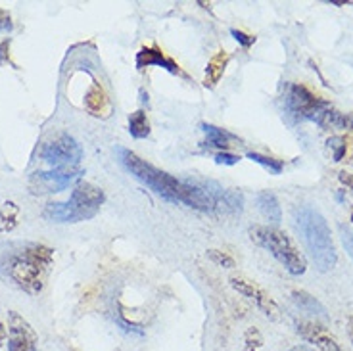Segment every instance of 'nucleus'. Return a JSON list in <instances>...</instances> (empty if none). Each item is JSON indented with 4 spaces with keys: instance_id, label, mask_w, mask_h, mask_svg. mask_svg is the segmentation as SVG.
I'll list each match as a JSON object with an SVG mask.
<instances>
[{
    "instance_id": "f257e3e1",
    "label": "nucleus",
    "mask_w": 353,
    "mask_h": 351,
    "mask_svg": "<svg viewBox=\"0 0 353 351\" xmlns=\"http://www.w3.org/2000/svg\"><path fill=\"white\" fill-rule=\"evenodd\" d=\"M115 152L125 169L159 198L173 203H185L192 210L217 211V200L213 196L210 181H190V179L181 181L154 167L148 161H144L131 150L119 146Z\"/></svg>"
},
{
    "instance_id": "f03ea898",
    "label": "nucleus",
    "mask_w": 353,
    "mask_h": 351,
    "mask_svg": "<svg viewBox=\"0 0 353 351\" xmlns=\"http://www.w3.org/2000/svg\"><path fill=\"white\" fill-rule=\"evenodd\" d=\"M52 250L37 242L0 244V279L31 296L44 288L52 265Z\"/></svg>"
},
{
    "instance_id": "7ed1b4c3",
    "label": "nucleus",
    "mask_w": 353,
    "mask_h": 351,
    "mask_svg": "<svg viewBox=\"0 0 353 351\" xmlns=\"http://www.w3.org/2000/svg\"><path fill=\"white\" fill-rule=\"evenodd\" d=\"M294 223L301 234V240L307 248L313 263L321 272H328L334 269L338 255H336L334 242L330 237L327 219L317 210L309 205H300L294 210Z\"/></svg>"
},
{
    "instance_id": "20e7f679",
    "label": "nucleus",
    "mask_w": 353,
    "mask_h": 351,
    "mask_svg": "<svg viewBox=\"0 0 353 351\" xmlns=\"http://www.w3.org/2000/svg\"><path fill=\"white\" fill-rule=\"evenodd\" d=\"M106 200L104 190L81 181L75 185L68 202H54L44 208V217L52 223H81L92 219Z\"/></svg>"
},
{
    "instance_id": "39448f33",
    "label": "nucleus",
    "mask_w": 353,
    "mask_h": 351,
    "mask_svg": "<svg viewBox=\"0 0 353 351\" xmlns=\"http://www.w3.org/2000/svg\"><path fill=\"white\" fill-rule=\"evenodd\" d=\"M248 234L254 244L267 250L279 263H283L284 269L290 274L300 277L305 272L307 269L305 257L283 230H279L276 227H269V225H254V227H250Z\"/></svg>"
},
{
    "instance_id": "423d86ee",
    "label": "nucleus",
    "mask_w": 353,
    "mask_h": 351,
    "mask_svg": "<svg viewBox=\"0 0 353 351\" xmlns=\"http://www.w3.org/2000/svg\"><path fill=\"white\" fill-rule=\"evenodd\" d=\"M286 108L296 117L311 119L317 123H323L325 115L332 110L327 100L315 97L313 92H309L307 88L301 85H290L288 94H286Z\"/></svg>"
},
{
    "instance_id": "0eeeda50",
    "label": "nucleus",
    "mask_w": 353,
    "mask_h": 351,
    "mask_svg": "<svg viewBox=\"0 0 353 351\" xmlns=\"http://www.w3.org/2000/svg\"><path fill=\"white\" fill-rule=\"evenodd\" d=\"M41 156L52 169H56V167H79V161L83 158V148H81L79 142L70 134H58L54 141L44 144Z\"/></svg>"
},
{
    "instance_id": "6e6552de",
    "label": "nucleus",
    "mask_w": 353,
    "mask_h": 351,
    "mask_svg": "<svg viewBox=\"0 0 353 351\" xmlns=\"http://www.w3.org/2000/svg\"><path fill=\"white\" fill-rule=\"evenodd\" d=\"M83 175L81 167H56L50 171H37L29 181V188L35 194L60 192Z\"/></svg>"
},
{
    "instance_id": "1a4fd4ad",
    "label": "nucleus",
    "mask_w": 353,
    "mask_h": 351,
    "mask_svg": "<svg viewBox=\"0 0 353 351\" xmlns=\"http://www.w3.org/2000/svg\"><path fill=\"white\" fill-rule=\"evenodd\" d=\"M229 282L230 286L236 290V292H240L242 296H246L248 299H252L256 303V308L267 319H271V321H279L281 319V309H279V305L274 303L273 298L261 286H257L256 282L248 281L244 277H230Z\"/></svg>"
},
{
    "instance_id": "9d476101",
    "label": "nucleus",
    "mask_w": 353,
    "mask_h": 351,
    "mask_svg": "<svg viewBox=\"0 0 353 351\" xmlns=\"http://www.w3.org/2000/svg\"><path fill=\"white\" fill-rule=\"evenodd\" d=\"M37 334L23 317L12 311L8 317V351H37Z\"/></svg>"
},
{
    "instance_id": "9b49d317",
    "label": "nucleus",
    "mask_w": 353,
    "mask_h": 351,
    "mask_svg": "<svg viewBox=\"0 0 353 351\" xmlns=\"http://www.w3.org/2000/svg\"><path fill=\"white\" fill-rule=\"evenodd\" d=\"M296 326H298V332L301 334V338L307 340L309 343H313L321 351H344L342 343L338 342L334 334L328 332L325 326L311 323V321H300Z\"/></svg>"
},
{
    "instance_id": "f8f14e48",
    "label": "nucleus",
    "mask_w": 353,
    "mask_h": 351,
    "mask_svg": "<svg viewBox=\"0 0 353 351\" xmlns=\"http://www.w3.org/2000/svg\"><path fill=\"white\" fill-rule=\"evenodd\" d=\"M150 66H158V68H163L169 73H173V75L185 77V73L179 68V63L168 58L159 48H156V46H142L141 50L137 52V70H144V68H150Z\"/></svg>"
},
{
    "instance_id": "ddd939ff",
    "label": "nucleus",
    "mask_w": 353,
    "mask_h": 351,
    "mask_svg": "<svg viewBox=\"0 0 353 351\" xmlns=\"http://www.w3.org/2000/svg\"><path fill=\"white\" fill-rule=\"evenodd\" d=\"M229 54L227 52H217L213 56L210 63H208V68H205V77H203V87L213 88L219 79L223 77V73H225V68H227V63H229Z\"/></svg>"
},
{
    "instance_id": "4468645a",
    "label": "nucleus",
    "mask_w": 353,
    "mask_h": 351,
    "mask_svg": "<svg viewBox=\"0 0 353 351\" xmlns=\"http://www.w3.org/2000/svg\"><path fill=\"white\" fill-rule=\"evenodd\" d=\"M257 205L263 213L265 217L269 219V223L279 225L283 221V210H281V203L276 200V196L273 192H259L257 194Z\"/></svg>"
},
{
    "instance_id": "2eb2a0df",
    "label": "nucleus",
    "mask_w": 353,
    "mask_h": 351,
    "mask_svg": "<svg viewBox=\"0 0 353 351\" xmlns=\"http://www.w3.org/2000/svg\"><path fill=\"white\" fill-rule=\"evenodd\" d=\"M85 104H87V108L92 112L94 115H110V110H112V104H110V98H108V94L104 92V88L98 87V85H94V87L88 90L87 98H85Z\"/></svg>"
},
{
    "instance_id": "dca6fc26",
    "label": "nucleus",
    "mask_w": 353,
    "mask_h": 351,
    "mask_svg": "<svg viewBox=\"0 0 353 351\" xmlns=\"http://www.w3.org/2000/svg\"><path fill=\"white\" fill-rule=\"evenodd\" d=\"M202 131L205 132L208 144H210V146H215V148H223V152L229 148V146H232V142L239 141L232 132L225 131V129H219V127H215V125L202 123Z\"/></svg>"
},
{
    "instance_id": "f3484780",
    "label": "nucleus",
    "mask_w": 353,
    "mask_h": 351,
    "mask_svg": "<svg viewBox=\"0 0 353 351\" xmlns=\"http://www.w3.org/2000/svg\"><path fill=\"white\" fill-rule=\"evenodd\" d=\"M292 301L305 313L317 317H327V309L323 308V303L317 298H313L311 294L303 292V290H294L292 292Z\"/></svg>"
},
{
    "instance_id": "a211bd4d",
    "label": "nucleus",
    "mask_w": 353,
    "mask_h": 351,
    "mask_svg": "<svg viewBox=\"0 0 353 351\" xmlns=\"http://www.w3.org/2000/svg\"><path fill=\"white\" fill-rule=\"evenodd\" d=\"M129 132L134 139H148L150 137V121L142 110L134 112L129 117Z\"/></svg>"
},
{
    "instance_id": "6ab92c4d",
    "label": "nucleus",
    "mask_w": 353,
    "mask_h": 351,
    "mask_svg": "<svg viewBox=\"0 0 353 351\" xmlns=\"http://www.w3.org/2000/svg\"><path fill=\"white\" fill-rule=\"evenodd\" d=\"M248 159H252V161H256V163H259V166H263L265 169H269L273 175H279L284 167L281 159L267 158V156H261V154H257V152H248Z\"/></svg>"
},
{
    "instance_id": "aec40b11",
    "label": "nucleus",
    "mask_w": 353,
    "mask_h": 351,
    "mask_svg": "<svg viewBox=\"0 0 353 351\" xmlns=\"http://www.w3.org/2000/svg\"><path fill=\"white\" fill-rule=\"evenodd\" d=\"M328 148L332 150V158L334 161H342L347 156V142H345V137H332L328 139Z\"/></svg>"
},
{
    "instance_id": "412c9836",
    "label": "nucleus",
    "mask_w": 353,
    "mask_h": 351,
    "mask_svg": "<svg viewBox=\"0 0 353 351\" xmlns=\"http://www.w3.org/2000/svg\"><path fill=\"white\" fill-rule=\"evenodd\" d=\"M205 255L212 259L213 263L219 265V267H225V269H234V267H236L234 259H232L229 254H225V252H219V250H208V254Z\"/></svg>"
},
{
    "instance_id": "4be33fe9",
    "label": "nucleus",
    "mask_w": 353,
    "mask_h": 351,
    "mask_svg": "<svg viewBox=\"0 0 353 351\" xmlns=\"http://www.w3.org/2000/svg\"><path fill=\"white\" fill-rule=\"evenodd\" d=\"M338 230H340V238H342V244H344L345 252L353 259V230L350 227H345V225H340Z\"/></svg>"
},
{
    "instance_id": "5701e85b",
    "label": "nucleus",
    "mask_w": 353,
    "mask_h": 351,
    "mask_svg": "<svg viewBox=\"0 0 353 351\" xmlns=\"http://www.w3.org/2000/svg\"><path fill=\"white\" fill-rule=\"evenodd\" d=\"M230 35L234 37L236 41H239L244 48H250L252 44L256 43V37H252V35H246L244 31H239V29H230Z\"/></svg>"
},
{
    "instance_id": "b1692460",
    "label": "nucleus",
    "mask_w": 353,
    "mask_h": 351,
    "mask_svg": "<svg viewBox=\"0 0 353 351\" xmlns=\"http://www.w3.org/2000/svg\"><path fill=\"white\" fill-rule=\"evenodd\" d=\"M215 161L219 163V166H236L240 161L239 156H234V154H229V152H219L217 156H215Z\"/></svg>"
},
{
    "instance_id": "393cba45",
    "label": "nucleus",
    "mask_w": 353,
    "mask_h": 351,
    "mask_svg": "<svg viewBox=\"0 0 353 351\" xmlns=\"http://www.w3.org/2000/svg\"><path fill=\"white\" fill-rule=\"evenodd\" d=\"M0 31H4V33L12 31V19H10V16L4 10H0Z\"/></svg>"
},
{
    "instance_id": "a878e982",
    "label": "nucleus",
    "mask_w": 353,
    "mask_h": 351,
    "mask_svg": "<svg viewBox=\"0 0 353 351\" xmlns=\"http://www.w3.org/2000/svg\"><path fill=\"white\" fill-rule=\"evenodd\" d=\"M338 179H340V183H342L345 188H350V190L353 192V175H352V173L340 171V173H338Z\"/></svg>"
},
{
    "instance_id": "bb28decb",
    "label": "nucleus",
    "mask_w": 353,
    "mask_h": 351,
    "mask_svg": "<svg viewBox=\"0 0 353 351\" xmlns=\"http://www.w3.org/2000/svg\"><path fill=\"white\" fill-rule=\"evenodd\" d=\"M6 336H8V332H6V328H4V325L0 323V348L4 345V340H6Z\"/></svg>"
},
{
    "instance_id": "cd10ccee",
    "label": "nucleus",
    "mask_w": 353,
    "mask_h": 351,
    "mask_svg": "<svg viewBox=\"0 0 353 351\" xmlns=\"http://www.w3.org/2000/svg\"><path fill=\"white\" fill-rule=\"evenodd\" d=\"M347 336L353 343V317H347Z\"/></svg>"
},
{
    "instance_id": "c85d7f7f",
    "label": "nucleus",
    "mask_w": 353,
    "mask_h": 351,
    "mask_svg": "<svg viewBox=\"0 0 353 351\" xmlns=\"http://www.w3.org/2000/svg\"><path fill=\"white\" fill-rule=\"evenodd\" d=\"M290 351H311L309 348H305V345H298V348H294V350Z\"/></svg>"
},
{
    "instance_id": "c756f323",
    "label": "nucleus",
    "mask_w": 353,
    "mask_h": 351,
    "mask_svg": "<svg viewBox=\"0 0 353 351\" xmlns=\"http://www.w3.org/2000/svg\"><path fill=\"white\" fill-rule=\"evenodd\" d=\"M352 221H353V213H352Z\"/></svg>"
}]
</instances>
